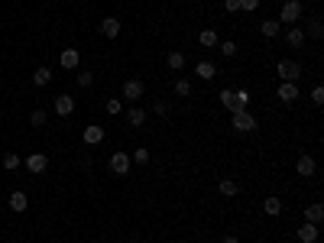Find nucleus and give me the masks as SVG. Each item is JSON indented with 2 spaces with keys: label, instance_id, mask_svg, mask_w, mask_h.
<instances>
[{
  "label": "nucleus",
  "instance_id": "obj_18",
  "mask_svg": "<svg viewBox=\"0 0 324 243\" xmlns=\"http://www.w3.org/2000/svg\"><path fill=\"white\" fill-rule=\"evenodd\" d=\"M127 124H130V127H143V124H146V110L133 107V110L127 114Z\"/></svg>",
  "mask_w": 324,
  "mask_h": 243
},
{
  "label": "nucleus",
  "instance_id": "obj_31",
  "mask_svg": "<svg viewBox=\"0 0 324 243\" xmlns=\"http://www.w3.org/2000/svg\"><path fill=\"white\" fill-rule=\"evenodd\" d=\"M30 124H33V127H46V110H33V114H30Z\"/></svg>",
  "mask_w": 324,
  "mask_h": 243
},
{
  "label": "nucleus",
  "instance_id": "obj_5",
  "mask_svg": "<svg viewBox=\"0 0 324 243\" xmlns=\"http://www.w3.org/2000/svg\"><path fill=\"white\" fill-rule=\"evenodd\" d=\"M143 94H146V84L139 81V78H130V81L124 84V98H127V101H139Z\"/></svg>",
  "mask_w": 324,
  "mask_h": 243
},
{
  "label": "nucleus",
  "instance_id": "obj_15",
  "mask_svg": "<svg viewBox=\"0 0 324 243\" xmlns=\"http://www.w3.org/2000/svg\"><path fill=\"white\" fill-rule=\"evenodd\" d=\"M10 207L20 214V211H26V207H30V198H26L23 192H13V195H10Z\"/></svg>",
  "mask_w": 324,
  "mask_h": 243
},
{
  "label": "nucleus",
  "instance_id": "obj_38",
  "mask_svg": "<svg viewBox=\"0 0 324 243\" xmlns=\"http://www.w3.org/2000/svg\"><path fill=\"white\" fill-rule=\"evenodd\" d=\"M224 7H227V10H230V13H237V10H240V0H227Z\"/></svg>",
  "mask_w": 324,
  "mask_h": 243
},
{
  "label": "nucleus",
  "instance_id": "obj_11",
  "mask_svg": "<svg viewBox=\"0 0 324 243\" xmlns=\"http://www.w3.org/2000/svg\"><path fill=\"white\" fill-rule=\"evenodd\" d=\"M101 33H104V36H107V39L120 36V20H117V16H107V20L101 23Z\"/></svg>",
  "mask_w": 324,
  "mask_h": 243
},
{
  "label": "nucleus",
  "instance_id": "obj_30",
  "mask_svg": "<svg viewBox=\"0 0 324 243\" xmlns=\"http://www.w3.org/2000/svg\"><path fill=\"white\" fill-rule=\"evenodd\" d=\"M104 110H107V114H120V110H124V104H120V98H110L107 104H104Z\"/></svg>",
  "mask_w": 324,
  "mask_h": 243
},
{
  "label": "nucleus",
  "instance_id": "obj_35",
  "mask_svg": "<svg viewBox=\"0 0 324 243\" xmlns=\"http://www.w3.org/2000/svg\"><path fill=\"white\" fill-rule=\"evenodd\" d=\"M308 33H311V36H314V39H318V36H321V33H324V26H321L318 20H314V23L308 26Z\"/></svg>",
  "mask_w": 324,
  "mask_h": 243
},
{
  "label": "nucleus",
  "instance_id": "obj_19",
  "mask_svg": "<svg viewBox=\"0 0 324 243\" xmlns=\"http://www.w3.org/2000/svg\"><path fill=\"white\" fill-rule=\"evenodd\" d=\"M262 211H266L269 218H276V214L282 211V201H279V198H266V201H262Z\"/></svg>",
  "mask_w": 324,
  "mask_h": 243
},
{
  "label": "nucleus",
  "instance_id": "obj_10",
  "mask_svg": "<svg viewBox=\"0 0 324 243\" xmlns=\"http://www.w3.org/2000/svg\"><path fill=\"white\" fill-rule=\"evenodd\" d=\"M295 98H299V88H295L292 81H282L279 84V101H285V104H292Z\"/></svg>",
  "mask_w": 324,
  "mask_h": 243
},
{
  "label": "nucleus",
  "instance_id": "obj_2",
  "mask_svg": "<svg viewBox=\"0 0 324 243\" xmlns=\"http://www.w3.org/2000/svg\"><path fill=\"white\" fill-rule=\"evenodd\" d=\"M233 130L237 133H253L256 130V117L250 110H233Z\"/></svg>",
  "mask_w": 324,
  "mask_h": 243
},
{
  "label": "nucleus",
  "instance_id": "obj_39",
  "mask_svg": "<svg viewBox=\"0 0 324 243\" xmlns=\"http://www.w3.org/2000/svg\"><path fill=\"white\" fill-rule=\"evenodd\" d=\"M224 243H240V240L237 237H224Z\"/></svg>",
  "mask_w": 324,
  "mask_h": 243
},
{
  "label": "nucleus",
  "instance_id": "obj_17",
  "mask_svg": "<svg viewBox=\"0 0 324 243\" xmlns=\"http://www.w3.org/2000/svg\"><path fill=\"white\" fill-rule=\"evenodd\" d=\"M221 104H224L227 110H230V114H233V110H243L240 104H237V98H233V91H227V88L221 91Z\"/></svg>",
  "mask_w": 324,
  "mask_h": 243
},
{
  "label": "nucleus",
  "instance_id": "obj_13",
  "mask_svg": "<svg viewBox=\"0 0 324 243\" xmlns=\"http://www.w3.org/2000/svg\"><path fill=\"white\" fill-rule=\"evenodd\" d=\"M305 221H308V224H321L324 221V207L321 204H308V207H305Z\"/></svg>",
  "mask_w": 324,
  "mask_h": 243
},
{
  "label": "nucleus",
  "instance_id": "obj_14",
  "mask_svg": "<svg viewBox=\"0 0 324 243\" xmlns=\"http://www.w3.org/2000/svg\"><path fill=\"white\" fill-rule=\"evenodd\" d=\"M58 62H62V68H78V62H81V55H78V49H65Z\"/></svg>",
  "mask_w": 324,
  "mask_h": 243
},
{
  "label": "nucleus",
  "instance_id": "obj_27",
  "mask_svg": "<svg viewBox=\"0 0 324 243\" xmlns=\"http://www.w3.org/2000/svg\"><path fill=\"white\" fill-rule=\"evenodd\" d=\"M217 49H221V52H224V58H230V55H237V42H230V39H227V42H217Z\"/></svg>",
  "mask_w": 324,
  "mask_h": 243
},
{
  "label": "nucleus",
  "instance_id": "obj_7",
  "mask_svg": "<svg viewBox=\"0 0 324 243\" xmlns=\"http://www.w3.org/2000/svg\"><path fill=\"white\" fill-rule=\"evenodd\" d=\"M46 166H49V159L42 153H33L30 159H26V169L33 172V175H42V172H46Z\"/></svg>",
  "mask_w": 324,
  "mask_h": 243
},
{
  "label": "nucleus",
  "instance_id": "obj_16",
  "mask_svg": "<svg viewBox=\"0 0 324 243\" xmlns=\"http://www.w3.org/2000/svg\"><path fill=\"white\" fill-rule=\"evenodd\" d=\"M49 81H52V72H49L46 65H42V68H36V72H33V84H39V88H46Z\"/></svg>",
  "mask_w": 324,
  "mask_h": 243
},
{
  "label": "nucleus",
  "instance_id": "obj_33",
  "mask_svg": "<svg viewBox=\"0 0 324 243\" xmlns=\"http://www.w3.org/2000/svg\"><path fill=\"white\" fill-rule=\"evenodd\" d=\"M91 81H94L91 72H81V75H78V84H81V88H91Z\"/></svg>",
  "mask_w": 324,
  "mask_h": 243
},
{
  "label": "nucleus",
  "instance_id": "obj_6",
  "mask_svg": "<svg viewBox=\"0 0 324 243\" xmlns=\"http://www.w3.org/2000/svg\"><path fill=\"white\" fill-rule=\"evenodd\" d=\"M295 172H299L302 178H311L314 172H318V166H314L311 156H299V162H295Z\"/></svg>",
  "mask_w": 324,
  "mask_h": 243
},
{
  "label": "nucleus",
  "instance_id": "obj_12",
  "mask_svg": "<svg viewBox=\"0 0 324 243\" xmlns=\"http://www.w3.org/2000/svg\"><path fill=\"white\" fill-rule=\"evenodd\" d=\"M299 240H302V243H314V240H318V227L305 221L302 227H299Z\"/></svg>",
  "mask_w": 324,
  "mask_h": 243
},
{
  "label": "nucleus",
  "instance_id": "obj_8",
  "mask_svg": "<svg viewBox=\"0 0 324 243\" xmlns=\"http://www.w3.org/2000/svg\"><path fill=\"white\" fill-rule=\"evenodd\" d=\"M72 110H75V98L58 94V98H55V114H58V117H72Z\"/></svg>",
  "mask_w": 324,
  "mask_h": 243
},
{
  "label": "nucleus",
  "instance_id": "obj_29",
  "mask_svg": "<svg viewBox=\"0 0 324 243\" xmlns=\"http://www.w3.org/2000/svg\"><path fill=\"white\" fill-rule=\"evenodd\" d=\"M175 94H182V98H188V94H191V84L185 81V78H179V81H175Z\"/></svg>",
  "mask_w": 324,
  "mask_h": 243
},
{
  "label": "nucleus",
  "instance_id": "obj_23",
  "mask_svg": "<svg viewBox=\"0 0 324 243\" xmlns=\"http://www.w3.org/2000/svg\"><path fill=\"white\" fill-rule=\"evenodd\" d=\"M217 188H221V195H227V198H233V195H237V181H233V178H224Z\"/></svg>",
  "mask_w": 324,
  "mask_h": 243
},
{
  "label": "nucleus",
  "instance_id": "obj_22",
  "mask_svg": "<svg viewBox=\"0 0 324 243\" xmlns=\"http://www.w3.org/2000/svg\"><path fill=\"white\" fill-rule=\"evenodd\" d=\"M198 75H201V78H204V81H211V78L217 75V68H214L211 62H198Z\"/></svg>",
  "mask_w": 324,
  "mask_h": 243
},
{
  "label": "nucleus",
  "instance_id": "obj_32",
  "mask_svg": "<svg viewBox=\"0 0 324 243\" xmlns=\"http://www.w3.org/2000/svg\"><path fill=\"white\" fill-rule=\"evenodd\" d=\"M130 159H133V162H139V166H146V162H150V149H136L133 156H130Z\"/></svg>",
  "mask_w": 324,
  "mask_h": 243
},
{
  "label": "nucleus",
  "instance_id": "obj_4",
  "mask_svg": "<svg viewBox=\"0 0 324 243\" xmlns=\"http://www.w3.org/2000/svg\"><path fill=\"white\" fill-rule=\"evenodd\" d=\"M130 162H133V159H130L127 153H113V156H110V172H113V175H127V172H130Z\"/></svg>",
  "mask_w": 324,
  "mask_h": 243
},
{
  "label": "nucleus",
  "instance_id": "obj_26",
  "mask_svg": "<svg viewBox=\"0 0 324 243\" xmlns=\"http://www.w3.org/2000/svg\"><path fill=\"white\" fill-rule=\"evenodd\" d=\"M4 169H7V172L20 169V156H16V153H7V156H4Z\"/></svg>",
  "mask_w": 324,
  "mask_h": 243
},
{
  "label": "nucleus",
  "instance_id": "obj_25",
  "mask_svg": "<svg viewBox=\"0 0 324 243\" xmlns=\"http://www.w3.org/2000/svg\"><path fill=\"white\" fill-rule=\"evenodd\" d=\"M169 68H172V72L185 68V55H182V52H172V55H169Z\"/></svg>",
  "mask_w": 324,
  "mask_h": 243
},
{
  "label": "nucleus",
  "instance_id": "obj_24",
  "mask_svg": "<svg viewBox=\"0 0 324 243\" xmlns=\"http://www.w3.org/2000/svg\"><path fill=\"white\" fill-rule=\"evenodd\" d=\"M288 46L302 49V46H305V33H302V29H292V33H288Z\"/></svg>",
  "mask_w": 324,
  "mask_h": 243
},
{
  "label": "nucleus",
  "instance_id": "obj_1",
  "mask_svg": "<svg viewBox=\"0 0 324 243\" xmlns=\"http://www.w3.org/2000/svg\"><path fill=\"white\" fill-rule=\"evenodd\" d=\"M276 72H279V78H282V81H292V84H295V81L302 78V65H299V62H292V58H282Z\"/></svg>",
  "mask_w": 324,
  "mask_h": 243
},
{
  "label": "nucleus",
  "instance_id": "obj_34",
  "mask_svg": "<svg viewBox=\"0 0 324 243\" xmlns=\"http://www.w3.org/2000/svg\"><path fill=\"white\" fill-rule=\"evenodd\" d=\"M311 101H314V104H324V88H321V84L311 91Z\"/></svg>",
  "mask_w": 324,
  "mask_h": 243
},
{
  "label": "nucleus",
  "instance_id": "obj_21",
  "mask_svg": "<svg viewBox=\"0 0 324 243\" xmlns=\"http://www.w3.org/2000/svg\"><path fill=\"white\" fill-rule=\"evenodd\" d=\"M201 46H204V49H214V46H217V33H214V29H201Z\"/></svg>",
  "mask_w": 324,
  "mask_h": 243
},
{
  "label": "nucleus",
  "instance_id": "obj_20",
  "mask_svg": "<svg viewBox=\"0 0 324 243\" xmlns=\"http://www.w3.org/2000/svg\"><path fill=\"white\" fill-rule=\"evenodd\" d=\"M259 33H262V36H266V39H273V36H279V20H266V23L259 26Z\"/></svg>",
  "mask_w": 324,
  "mask_h": 243
},
{
  "label": "nucleus",
  "instance_id": "obj_3",
  "mask_svg": "<svg viewBox=\"0 0 324 243\" xmlns=\"http://www.w3.org/2000/svg\"><path fill=\"white\" fill-rule=\"evenodd\" d=\"M302 13H305V7L299 4V0H288V4L282 7V16H279V23H295V20H302Z\"/></svg>",
  "mask_w": 324,
  "mask_h": 243
},
{
  "label": "nucleus",
  "instance_id": "obj_36",
  "mask_svg": "<svg viewBox=\"0 0 324 243\" xmlns=\"http://www.w3.org/2000/svg\"><path fill=\"white\" fill-rule=\"evenodd\" d=\"M259 0H240V10H256Z\"/></svg>",
  "mask_w": 324,
  "mask_h": 243
},
{
  "label": "nucleus",
  "instance_id": "obj_28",
  "mask_svg": "<svg viewBox=\"0 0 324 243\" xmlns=\"http://www.w3.org/2000/svg\"><path fill=\"white\" fill-rule=\"evenodd\" d=\"M233 98H237V104H240V107H243V110H247V107H250V91H247V88H240V91H233Z\"/></svg>",
  "mask_w": 324,
  "mask_h": 243
},
{
  "label": "nucleus",
  "instance_id": "obj_37",
  "mask_svg": "<svg viewBox=\"0 0 324 243\" xmlns=\"http://www.w3.org/2000/svg\"><path fill=\"white\" fill-rule=\"evenodd\" d=\"M156 114H169V104H165V101H156Z\"/></svg>",
  "mask_w": 324,
  "mask_h": 243
},
{
  "label": "nucleus",
  "instance_id": "obj_9",
  "mask_svg": "<svg viewBox=\"0 0 324 243\" xmlns=\"http://www.w3.org/2000/svg\"><path fill=\"white\" fill-rule=\"evenodd\" d=\"M84 143H87V146L104 143V127H101V124H91V127L84 130Z\"/></svg>",
  "mask_w": 324,
  "mask_h": 243
}]
</instances>
